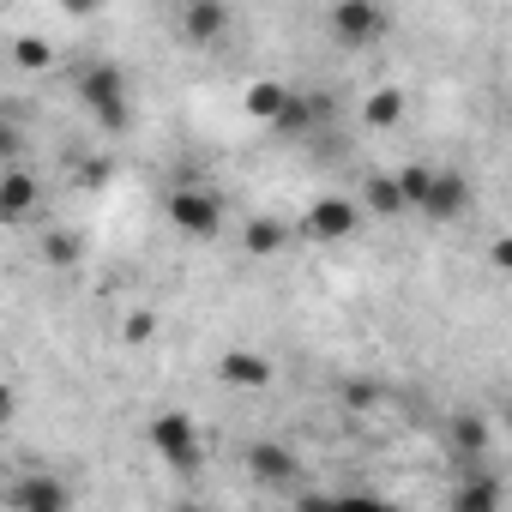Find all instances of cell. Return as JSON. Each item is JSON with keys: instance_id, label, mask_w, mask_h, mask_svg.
I'll use <instances>...</instances> for the list:
<instances>
[{"instance_id": "obj_15", "label": "cell", "mask_w": 512, "mask_h": 512, "mask_svg": "<svg viewBox=\"0 0 512 512\" xmlns=\"http://www.w3.org/2000/svg\"><path fill=\"white\" fill-rule=\"evenodd\" d=\"M31 199H37V187H31V175H7V187H0V211H7V217H25L31 211Z\"/></svg>"}, {"instance_id": "obj_19", "label": "cell", "mask_w": 512, "mask_h": 512, "mask_svg": "<svg viewBox=\"0 0 512 512\" xmlns=\"http://www.w3.org/2000/svg\"><path fill=\"white\" fill-rule=\"evenodd\" d=\"M19 61H25V67H43V61H49V49H43V43H31V37H25V43H19Z\"/></svg>"}, {"instance_id": "obj_12", "label": "cell", "mask_w": 512, "mask_h": 512, "mask_svg": "<svg viewBox=\"0 0 512 512\" xmlns=\"http://www.w3.org/2000/svg\"><path fill=\"white\" fill-rule=\"evenodd\" d=\"M7 500H13V506H37V512H49V506H67V488H61V482H43V476H37V482H19V488H13Z\"/></svg>"}, {"instance_id": "obj_7", "label": "cell", "mask_w": 512, "mask_h": 512, "mask_svg": "<svg viewBox=\"0 0 512 512\" xmlns=\"http://www.w3.org/2000/svg\"><path fill=\"white\" fill-rule=\"evenodd\" d=\"M229 31V13H223V0H187V19H181V37L211 49L217 37Z\"/></svg>"}, {"instance_id": "obj_13", "label": "cell", "mask_w": 512, "mask_h": 512, "mask_svg": "<svg viewBox=\"0 0 512 512\" xmlns=\"http://www.w3.org/2000/svg\"><path fill=\"white\" fill-rule=\"evenodd\" d=\"M284 241H290V223H272V217H253L247 223V247L253 253H278Z\"/></svg>"}, {"instance_id": "obj_3", "label": "cell", "mask_w": 512, "mask_h": 512, "mask_svg": "<svg viewBox=\"0 0 512 512\" xmlns=\"http://www.w3.org/2000/svg\"><path fill=\"white\" fill-rule=\"evenodd\" d=\"M145 440H151V452H157L163 464H175V470H199V434H193V416L163 410V416H151Z\"/></svg>"}, {"instance_id": "obj_6", "label": "cell", "mask_w": 512, "mask_h": 512, "mask_svg": "<svg viewBox=\"0 0 512 512\" xmlns=\"http://www.w3.org/2000/svg\"><path fill=\"white\" fill-rule=\"evenodd\" d=\"M356 223H362V211L350 199H314L302 211V235L308 241H344V235H356Z\"/></svg>"}, {"instance_id": "obj_20", "label": "cell", "mask_w": 512, "mask_h": 512, "mask_svg": "<svg viewBox=\"0 0 512 512\" xmlns=\"http://www.w3.org/2000/svg\"><path fill=\"white\" fill-rule=\"evenodd\" d=\"M494 266H500V272H512V241H500V247H494Z\"/></svg>"}, {"instance_id": "obj_4", "label": "cell", "mask_w": 512, "mask_h": 512, "mask_svg": "<svg viewBox=\"0 0 512 512\" xmlns=\"http://www.w3.org/2000/svg\"><path fill=\"white\" fill-rule=\"evenodd\" d=\"M79 97H85V109L97 115V127H109V133L127 127V91H121V73H115V67H91V73L79 79Z\"/></svg>"}, {"instance_id": "obj_11", "label": "cell", "mask_w": 512, "mask_h": 512, "mask_svg": "<svg viewBox=\"0 0 512 512\" xmlns=\"http://www.w3.org/2000/svg\"><path fill=\"white\" fill-rule=\"evenodd\" d=\"M368 205H374L380 217H398V211H410V199H404V181H398V175H374V181H368Z\"/></svg>"}, {"instance_id": "obj_18", "label": "cell", "mask_w": 512, "mask_h": 512, "mask_svg": "<svg viewBox=\"0 0 512 512\" xmlns=\"http://www.w3.org/2000/svg\"><path fill=\"white\" fill-rule=\"evenodd\" d=\"M488 500H500L494 482H470V488H458V506H488Z\"/></svg>"}, {"instance_id": "obj_14", "label": "cell", "mask_w": 512, "mask_h": 512, "mask_svg": "<svg viewBox=\"0 0 512 512\" xmlns=\"http://www.w3.org/2000/svg\"><path fill=\"white\" fill-rule=\"evenodd\" d=\"M452 440H458L464 458H482V452H488V422H482V416H458V422H452Z\"/></svg>"}, {"instance_id": "obj_17", "label": "cell", "mask_w": 512, "mask_h": 512, "mask_svg": "<svg viewBox=\"0 0 512 512\" xmlns=\"http://www.w3.org/2000/svg\"><path fill=\"white\" fill-rule=\"evenodd\" d=\"M308 127H314V103H308V97H290L284 115L272 121V133H308Z\"/></svg>"}, {"instance_id": "obj_16", "label": "cell", "mask_w": 512, "mask_h": 512, "mask_svg": "<svg viewBox=\"0 0 512 512\" xmlns=\"http://www.w3.org/2000/svg\"><path fill=\"white\" fill-rule=\"evenodd\" d=\"M362 115H368V127H392V121L404 115V97H398V91H374Z\"/></svg>"}, {"instance_id": "obj_1", "label": "cell", "mask_w": 512, "mask_h": 512, "mask_svg": "<svg viewBox=\"0 0 512 512\" xmlns=\"http://www.w3.org/2000/svg\"><path fill=\"white\" fill-rule=\"evenodd\" d=\"M398 181H404L410 211H422L428 223H452V217L470 211V181L458 169H422V163H410V169H398Z\"/></svg>"}, {"instance_id": "obj_9", "label": "cell", "mask_w": 512, "mask_h": 512, "mask_svg": "<svg viewBox=\"0 0 512 512\" xmlns=\"http://www.w3.org/2000/svg\"><path fill=\"white\" fill-rule=\"evenodd\" d=\"M290 97H296L290 85H278V79H266V85H253V91H247V115L272 127V121L284 115V103H290Z\"/></svg>"}, {"instance_id": "obj_2", "label": "cell", "mask_w": 512, "mask_h": 512, "mask_svg": "<svg viewBox=\"0 0 512 512\" xmlns=\"http://www.w3.org/2000/svg\"><path fill=\"white\" fill-rule=\"evenodd\" d=\"M326 31H332L338 49H374L392 31V13L380 7V0H332Z\"/></svg>"}, {"instance_id": "obj_8", "label": "cell", "mask_w": 512, "mask_h": 512, "mask_svg": "<svg viewBox=\"0 0 512 512\" xmlns=\"http://www.w3.org/2000/svg\"><path fill=\"white\" fill-rule=\"evenodd\" d=\"M217 380H223V386H266L272 368H266V356H253V350H229L223 368H217Z\"/></svg>"}, {"instance_id": "obj_5", "label": "cell", "mask_w": 512, "mask_h": 512, "mask_svg": "<svg viewBox=\"0 0 512 512\" xmlns=\"http://www.w3.org/2000/svg\"><path fill=\"white\" fill-rule=\"evenodd\" d=\"M169 223H175L181 235H193V241H211V235L223 229V199L205 193V187H181V193L169 199Z\"/></svg>"}, {"instance_id": "obj_10", "label": "cell", "mask_w": 512, "mask_h": 512, "mask_svg": "<svg viewBox=\"0 0 512 512\" xmlns=\"http://www.w3.org/2000/svg\"><path fill=\"white\" fill-rule=\"evenodd\" d=\"M247 464H253V476H260V482H290L296 476V458L284 446H253Z\"/></svg>"}]
</instances>
